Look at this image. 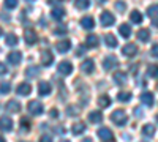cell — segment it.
<instances>
[{
  "label": "cell",
  "mask_w": 158,
  "mask_h": 142,
  "mask_svg": "<svg viewBox=\"0 0 158 142\" xmlns=\"http://www.w3.org/2000/svg\"><path fill=\"white\" fill-rule=\"evenodd\" d=\"M106 142H115V140H114V139H109V140H106Z\"/></svg>",
  "instance_id": "cell-52"
},
{
  "label": "cell",
  "mask_w": 158,
  "mask_h": 142,
  "mask_svg": "<svg viewBox=\"0 0 158 142\" xmlns=\"http://www.w3.org/2000/svg\"><path fill=\"white\" fill-rule=\"evenodd\" d=\"M25 2H35V0H25Z\"/></svg>",
  "instance_id": "cell-54"
},
{
  "label": "cell",
  "mask_w": 158,
  "mask_h": 142,
  "mask_svg": "<svg viewBox=\"0 0 158 142\" xmlns=\"http://www.w3.org/2000/svg\"><path fill=\"white\" fill-rule=\"evenodd\" d=\"M10 92H11L10 82H0V93H2V95H6V93H10Z\"/></svg>",
  "instance_id": "cell-35"
},
{
  "label": "cell",
  "mask_w": 158,
  "mask_h": 142,
  "mask_svg": "<svg viewBox=\"0 0 158 142\" xmlns=\"http://www.w3.org/2000/svg\"><path fill=\"white\" fill-rule=\"evenodd\" d=\"M111 120L117 125V126H125L127 122H128V115L123 109H117L111 114Z\"/></svg>",
  "instance_id": "cell-1"
},
{
  "label": "cell",
  "mask_w": 158,
  "mask_h": 142,
  "mask_svg": "<svg viewBox=\"0 0 158 142\" xmlns=\"http://www.w3.org/2000/svg\"><path fill=\"white\" fill-rule=\"evenodd\" d=\"M85 130H87V126H85V123H82V122H76V123L71 126V131H73L74 136H81L82 133H85Z\"/></svg>",
  "instance_id": "cell-15"
},
{
  "label": "cell",
  "mask_w": 158,
  "mask_h": 142,
  "mask_svg": "<svg viewBox=\"0 0 158 142\" xmlns=\"http://www.w3.org/2000/svg\"><path fill=\"white\" fill-rule=\"evenodd\" d=\"M127 81H128V76H127L123 71H117V73L114 74V82H115L117 85H125Z\"/></svg>",
  "instance_id": "cell-17"
},
{
  "label": "cell",
  "mask_w": 158,
  "mask_h": 142,
  "mask_svg": "<svg viewBox=\"0 0 158 142\" xmlns=\"http://www.w3.org/2000/svg\"><path fill=\"white\" fill-rule=\"evenodd\" d=\"M98 43H100V40H98L97 35H94V33L87 35V38H85V46L87 47H97Z\"/></svg>",
  "instance_id": "cell-20"
},
{
  "label": "cell",
  "mask_w": 158,
  "mask_h": 142,
  "mask_svg": "<svg viewBox=\"0 0 158 142\" xmlns=\"http://www.w3.org/2000/svg\"><path fill=\"white\" fill-rule=\"evenodd\" d=\"M74 5H76L77 10H87L89 5H90V2H89V0H76Z\"/></svg>",
  "instance_id": "cell-36"
},
{
  "label": "cell",
  "mask_w": 158,
  "mask_h": 142,
  "mask_svg": "<svg viewBox=\"0 0 158 142\" xmlns=\"http://www.w3.org/2000/svg\"><path fill=\"white\" fill-rule=\"evenodd\" d=\"M100 21H101V25H104V27H111V25H114L115 18L111 11H103L100 16Z\"/></svg>",
  "instance_id": "cell-3"
},
{
  "label": "cell",
  "mask_w": 158,
  "mask_h": 142,
  "mask_svg": "<svg viewBox=\"0 0 158 142\" xmlns=\"http://www.w3.org/2000/svg\"><path fill=\"white\" fill-rule=\"evenodd\" d=\"M27 108H29V112H30L32 115H41V114L44 112L43 104H41L40 101H36V99H32L29 104H27Z\"/></svg>",
  "instance_id": "cell-2"
},
{
  "label": "cell",
  "mask_w": 158,
  "mask_h": 142,
  "mask_svg": "<svg viewBox=\"0 0 158 142\" xmlns=\"http://www.w3.org/2000/svg\"><path fill=\"white\" fill-rule=\"evenodd\" d=\"M152 25H153V27H158V19H153L152 21Z\"/></svg>",
  "instance_id": "cell-49"
},
{
  "label": "cell",
  "mask_w": 158,
  "mask_h": 142,
  "mask_svg": "<svg viewBox=\"0 0 158 142\" xmlns=\"http://www.w3.org/2000/svg\"><path fill=\"white\" fill-rule=\"evenodd\" d=\"M147 16L152 18V19H158V3L150 5V6L147 8Z\"/></svg>",
  "instance_id": "cell-29"
},
{
  "label": "cell",
  "mask_w": 158,
  "mask_h": 142,
  "mask_svg": "<svg viewBox=\"0 0 158 142\" xmlns=\"http://www.w3.org/2000/svg\"><path fill=\"white\" fill-rule=\"evenodd\" d=\"M89 122L90 123H101L103 122V114L100 111H94V112H90L89 114Z\"/></svg>",
  "instance_id": "cell-19"
},
{
  "label": "cell",
  "mask_w": 158,
  "mask_h": 142,
  "mask_svg": "<svg viewBox=\"0 0 158 142\" xmlns=\"http://www.w3.org/2000/svg\"><path fill=\"white\" fill-rule=\"evenodd\" d=\"M135 112H136V115H138V117H141V115H142V111H141V108H135Z\"/></svg>",
  "instance_id": "cell-47"
},
{
  "label": "cell",
  "mask_w": 158,
  "mask_h": 142,
  "mask_svg": "<svg viewBox=\"0 0 158 142\" xmlns=\"http://www.w3.org/2000/svg\"><path fill=\"white\" fill-rule=\"evenodd\" d=\"M57 71H59L60 74H63V76H68V74H71V71H73V65H71L70 62H60L59 67H57Z\"/></svg>",
  "instance_id": "cell-7"
},
{
  "label": "cell",
  "mask_w": 158,
  "mask_h": 142,
  "mask_svg": "<svg viewBox=\"0 0 158 142\" xmlns=\"http://www.w3.org/2000/svg\"><path fill=\"white\" fill-rule=\"evenodd\" d=\"M6 71H8L6 65H5V63H0V76H2V74H5Z\"/></svg>",
  "instance_id": "cell-43"
},
{
  "label": "cell",
  "mask_w": 158,
  "mask_h": 142,
  "mask_svg": "<svg viewBox=\"0 0 158 142\" xmlns=\"http://www.w3.org/2000/svg\"><path fill=\"white\" fill-rule=\"evenodd\" d=\"M48 3H49V5H54V6H57L59 3H62V0H48Z\"/></svg>",
  "instance_id": "cell-44"
},
{
  "label": "cell",
  "mask_w": 158,
  "mask_h": 142,
  "mask_svg": "<svg viewBox=\"0 0 158 142\" xmlns=\"http://www.w3.org/2000/svg\"><path fill=\"white\" fill-rule=\"evenodd\" d=\"M81 25H82L84 29L90 30V29H94L95 21H94V18H92V16H85V18H82V19H81Z\"/></svg>",
  "instance_id": "cell-22"
},
{
  "label": "cell",
  "mask_w": 158,
  "mask_h": 142,
  "mask_svg": "<svg viewBox=\"0 0 158 142\" xmlns=\"http://www.w3.org/2000/svg\"><path fill=\"white\" fill-rule=\"evenodd\" d=\"M142 134L147 136V137H153V136H155V125L146 123V125L142 126Z\"/></svg>",
  "instance_id": "cell-21"
},
{
  "label": "cell",
  "mask_w": 158,
  "mask_h": 142,
  "mask_svg": "<svg viewBox=\"0 0 158 142\" xmlns=\"http://www.w3.org/2000/svg\"><path fill=\"white\" fill-rule=\"evenodd\" d=\"M0 130L2 131H11L13 130V120L10 117H6V115L0 117Z\"/></svg>",
  "instance_id": "cell-10"
},
{
  "label": "cell",
  "mask_w": 158,
  "mask_h": 142,
  "mask_svg": "<svg viewBox=\"0 0 158 142\" xmlns=\"http://www.w3.org/2000/svg\"><path fill=\"white\" fill-rule=\"evenodd\" d=\"M25 76H27V77H36V76H40V68L38 67H29L27 70H25Z\"/></svg>",
  "instance_id": "cell-32"
},
{
  "label": "cell",
  "mask_w": 158,
  "mask_h": 142,
  "mask_svg": "<svg viewBox=\"0 0 158 142\" xmlns=\"http://www.w3.org/2000/svg\"><path fill=\"white\" fill-rule=\"evenodd\" d=\"M51 117H59V111L52 109V111H51Z\"/></svg>",
  "instance_id": "cell-46"
},
{
  "label": "cell",
  "mask_w": 158,
  "mask_h": 142,
  "mask_svg": "<svg viewBox=\"0 0 158 142\" xmlns=\"http://www.w3.org/2000/svg\"><path fill=\"white\" fill-rule=\"evenodd\" d=\"M141 101H142L147 108H152L155 99H153V95H152L150 92H144V93H141Z\"/></svg>",
  "instance_id": "cell-18"
},
{
  "label": "cell",
  "mask_w": 158,
  "mask_h": 142,
  "mask_svg": "<svg viewBox=\"0 0 158 142\" xmlns=\"http://www.w3.org/2000/svg\"><path fill=\"white\" fill-rule=\"evenodd\" d=\"M118 33H120L123 38H130V35H131L130 25L128 24H120V25H118Z\"/></svg>",
  "instance_id": "cell-27"
},
{
  "label": "cell",
  "mask_w": 158,
  "mask_h": 142,
  "mask_svg": "<svg viewBox=\"0 0 158 142\" xmlns=\"http://www.w3.org/2000/svg\"><path fill=\"white\" fill-rule=\"evenodd\" d=\"M147 74H149L150 77H158V65H149Z\"/></svg>",
  "instance_id": "cell-37"
},
{
  "label": "cell",
  "mask_w": 158,
  "mask_h": 142,
  "mask_svg": "<svg viewBox=\"0 0 158 142\" xmlns=\"http://www.w3.org/2000/svg\"><path fill=\"white\" fill-rule=\"evenodd\" d=\"M51 16L54 18V19H57V21H60V19H63V16H65V10H63V8H60V6L52 8Z\"/></svg>",
  "instance_id": "cell-25"
},
{
  "label": "cell",
  "mask_w": 158,
  "mask_h": 142,
  "mask_svg": "<svg viewBox=\"0 0 158 142\" xmlns=\"http://www.w3.org/2000/svg\"><path fill=\"white\" fill-rule=\"evenodd\" d=\"M130 19H131V22H133V24H141L142 22V14H141L138 10H135V11H131Z\"/></svg>",
  "instance_id": "cell-31"
},
{
  "label": "cell",
  "mask_w": 158,
  "mask_h": 142,
  "mask_svg": "<svg viewBox=\"0 0 158 142\" xmlns=\"http://www.w3.org/2000/svg\"><path fill=\"white\" fill-rule=\"evenodd\" d=\"M150 54H152L153 57H158V44H153V46H152V51H150Z\"/></svg>",
  "instance_id": "cell-42"
},
{
  "label": "cell",
  "mask_w": 158,
  "mask_h": 142,
  "mask_svg": "<svg viewBox=\"0 0 158 142\" xmlns=\"http://www.w3.org/2000/svg\"><path fill=\"white\" fill-rule=\"evenodd\" d=\"M98 106L100 108H108V106H111V98L108 96V95H101L100 98H98Z\"/></svg>",
  "instance_id": "cell-30"
},
{
  "label": "cell",
  "mask_w": 158,
  "mask_h": 142,
  "mask_svg": "<svg viewBox=\"0 0 158 142\" xmlns=\"http://www.w3.org/2000/svg\"><path fill=\"white\" fill-rule=\"evenodd\" d=\"M22 60V54L19 52V51H13V52L8 54V62L11 63V65H19Z\"/></svg>",
  "instance_id": "cell-12"
},
{
  "label": "cell",
  "mask_w": 158,
  "mask_h": 142,
  "mask_svg": "<svg viewBox=\"0 0 158 142\" xmlns=\"http://www.w3.org/2000/svg\"><path fill=\"white\" fill-rule=\"evenodd\" d=\"M70 47H71V43H70V40H63V41H59V43L56 44L57 52H60V54L68 52V51H70Z\"/></svg>",
  "instance_id": "cell-14"
},
{
  "label": "cell",
  "mask_w": 158,
  "mask_h": 142,
  "mask_svg": "<svg viewBox=\"0 0 158 142\" xmlns=\"http://www.w3.org/2000/svg\"><path fill=\"white\" fill-rule=\"evenodd\" d=\"M104 43H106L108 47L114 49V47H117V38H115L112 33H108L106 36H104Z\"/></svg>",
  "instance_id": "cell-24"
},
{
  "label": "cell",
  "mask_w": 158,
  "mask_h": 142,
  "mask_svg": "<svg viewBox=\"0 0 158 142\" xmlns=\"http://www.w3.org/2000/svg\"><path fill=\"white\" fill-rule=\"evenodd\" d=\"M138 40L142 41V43L149 41V40H150V32H149L147 29H141V30L138 32Z\"/></svg>",
  "instance_id": "cell-26"
},
{
  "label": "cell",
  "mask_w": 158,
  "mask_h": 142,
  "mask_svg": "<svg viewBox=\"0 0 158 142\" xmlns=\"http://www.w3.org/2000/svg\"><path fill=\"white\" fill-rule=\"evenodd\" d=\"M0 33H2V29H0Z\"/></svg>",
  "instance_id": "cell-57"
},
{
  "label": "cell",
  "mask_w": 158,
  "mask_h": 142,
  "mask_svg": "<svg viewBox=\"0 0 158 142\" xmlns=\"http://www.w3.org/2000/svg\"><path fill=\"white\" fill-rule=\"evenodd\" d=\"M24 40H25V43H27L29 46H32V44H35V43L38 41V35H36L35 30L27 29V30L24 32Z\"/></svg>",
  "instance_id": "cell-4"
},
{
  "label": "cell",
  "mask_w": 158,
  "mask_h": 142,
  "mask_svg": "<svg viewBox=\"0 0 158 142\" xmlns=\"http://www.w3.org/2000/svg\"><path fill=\"white\" fill-rule=\"evenodd\" d=\"M40 142H52V137L49 134H43L41 137H40Z\"/></svg>",
  "instance_id": "cell-41"
},
{
  "label": "cell",
  "mask_w": 158,
  "mask_h": 142,
  "mask_svg": "<svg viewBox=\"0 0 158 142\" xmlns=\"http://www.w3.org/2000/svg\"><path fill=\"white\" fill-rule=\"evenodd\" d=\"M30 92H32V85L29 82H21L16 88V93L21 95V96H27Z\"/></svg>",
  "instance_id": "cell-8"
},
{
  "label": "cell",
  "mask_w": 158,
  "mask_h": 142,
  "mask_svg": "<svg viewBox=\"0 0 158 142\" xmlns=\"http://www.w3.org/2000/svg\"><path fill=\"white\" fill-rule=\"evenodd\" d=\"M18 36L15 35V33H6V36H5V44L6 46H16L18 44Z\"/></svg>",
  "instance_id": "cell-28"
},
{
  "label": "cell",
  "mask_w": 158,
  "mask_h": 142,
  "mask_svg": "<svg viewBox=\"0 0 158 142\" xmlns=\"http://www.w3.org/2000/svg\"><path fill=\"white\" fill-rule=\"evenodd\" d=\"M18 2H19V0H5L3 5H5L8 10H13V8H16V6H18Z\"/></svg>",
  "instance_id": "cell-39"
},
{
  "label": "cell",
  "mask_w": 158,
  "mask_h": 142,
  "mask_svg": "<svg viewBox=\"0 0 158 142\" xmlns=\"http://www.w3.org/2000/svg\"><path fill=\"white\" fill-rule=\"evenodd\" d=\"M156 122H158V114H156Z\"/></svg>",
  "instance_id": "cell-56"
},
{
  "label": "cell",
  "mask_w": 158,
  "mask_h": 142,
  "mask_svg": "<svg viewBox=\"0 0 158 142\" xmlns=\"http://www.w3.org/2000/svg\"><path fill=\"white\" fill-rule=\"evenodd\" d=\"M156 88H158V84H156Z\"/></svg>",
  "instance_id": "cell-58"
},
{
  "label": "cell",
  "mask_w": 158,
  "mask_h": 142,
  "mask_svg": "<svg viewBox=\"0 0 158 142\" xmlns=\"http://www.w3.org/2000/svg\"><path fill=\"white\" fill-rule=\"evenodd\" d=\"M62 142H70V140H62Z\"/></svg>",
  "instance_id": "cell-55"
},
{
  "label": "cell",
  "mask_w": 158,
  "mask_h": 142,
  "mask_svg": "<svg viewBox=\"0 0 158 142\" xmlns=\"http://www.w3.org/2000/svg\"><path fill=\"white\" fill-rule=\"evenodd\" d=\"M81 71H84L85 74H92L95 71V62L92 59H85L82 63H81Z\"/></svg>",
  "instance_id": "cell-6"
},
{
  "label": "cell",
  "mask_w": 158,
  "mask_h": 142,
  "mask_svg": "<svg viewBox=\"0 0 158 142\" xmlns=\"http://www.w3.org/2000/svg\"><path fill=\"white\" fill-rule=\"evenodd\" d=\"M82 142H92V139H90V137H85V139H84Z\"/></svg>",
  "instance_id": "cell-50"
},
{
  "label": "cell",
  "mask_w": 158,
  "mask_h": 142,
  "mask_svg": "<svg viewBox=\"0 0 158 142\" xmlns=\"http://www.w3.org/2000/svg\"><path fill=\"white\" fill-rule=\"evenodd\" d=\"M114 6H115V10H117L118 13H125V8H127L125 2H122V0H117V2L114 3Z\"/></svg>",
  "instance_id": "cell-38"
},
{
  "label": "cell",
  "mask_w": 158,
  "mask_h": 142,
  "mask_svg": "<svg viewBox=\"0 0 158 142\" xmlns=\"http://www.w3.org/2000/svg\"><path fill=\"white\" fill-rule=\"evenodd\" d=\"M122 54L127 55V57H133V55L138 54V47H136L135 44L128 43V44H125V46L122 47Z\"/></svg>",
  "instance_id": "cell-11"
},
{
  "label": "cell",
  "mask_w": 158,
  "mask_h": 142,
  "mask_svg": "<svg viewBox=\"0 0 158 142\" xmlns=\"http://www.w3.org/2000/svg\"><path fill=\"white\" fill-rule=\"evenodd\" d=\"M6 111H10V112H19L21 111V104L16 101V99H11V101H8L6 103Z\"/></svg>",
  "instance_id": "cell-23"
},
{
  "label": "cell",
  "mask_w": 158,
  "mask_h": 142,
  "mask_svg": "<svg viewBox=\"0 0 158 142\" xmlns=\"http://www.w3.org/2000/svg\"><path fill=\"white\" fill-rule=\"evenodd\" d=\"M52 62H54V55H52V52H49V51H43L41 52V63L44 67H51Z\"/></svg>",
  "instance_id": "cell-16"
},
{
  "label": "cell",
  "mask_w": 158,
  "mask_h": 142,
  "mask_svg": "<svg viewBox=\"0 0 158 142\" xmlns=\"http://www.w3.org/2000/svg\"><path fill=\"white\" fill-rule=\"evenodd\" d=\"M67 114L70 115V117H77V115L81 114V109H79L77 106H68L67 108Z\"/></svg>",
  "instance_id": "cell-33"
},
{
  "label": "cell",
  "mask_w": 158,
  "mask_h": 142,
  "mask_svg": "<svg viewBox=\"0 0 158 142\" xmlns=\"http://www.w3.org/2000/svg\"><path fill=\"white\" fill-rule=\"evenodd\" d=\"M98 137H100L101 140H104V142L109 140V139H114L112 131L109 130V128H106V126H104V128H100V130H98Z\"/></svg>",
  "instance_id": "cell-13"
},
{
  "label": "cell",
  "mask_w": 158,
  "mask_h": 142,
  "mask_svg": "<svg viewBox=\"0 0 158 142\" xmlns=\"http://www.w3.org/2000/svg\"><path fill=\"white\" fill-rule=\"evenodd\" d=\"M85 52V47H79L77 49V55H81V54H84Z\"/></svg>",
  "instance_id": "cell-48"
},
{
  "label": "cell",
  "mask_w": 158,
  "mask_h": 142,
  "mask_svg": "<svg viewBox=\"0 0 158 142\" xmlns=\"http://www.w3.org/2000/svg\"><path fill=\"white\" fill-rule=\"evenodd\" d=\"M21 125H22L24 128H29V120H27V119H22V120H21Z\"/></svg>",
  "instance_id": "cell-45"
},
{
  "label": "cell",
  "mask_w": 158,
  "mask_h": 142,
  "mask_svg": "<svg viewBox=\"0 0 158 142\" xmlns=\"http://www.w3.org/2000/svg\"><path fill=\"white\" fill-rule=\"evenodd\" d=\"M117 65H118V60H117L114 55H108L106 59L103 60V68L106 70V71H111V70H114Z\"/></svg>",
  "instance_id": "cell-5"
},
{
  "label": "cell",
  "mask_w": 158,
  "mask_h": 142,
  "mask_svg": "<svg viewBox=\"0 0 158 142\" xmlns=\"http://www.w3.org/2000/svg\"><path fill=\"white\" fill-rule=\"evenodd\" d=\"M51 92H52V87L49 82H40V85H38V95L40 96H48V95H51Z\"/></svg>",
  "instance_id": "cell-9"
},
{
  "label": "cell",
  "mask_w": 158,
  "mask_h": 142,
  "mask_svg": "<svg viewBox=\"0 0 158 142\" xmlns=\"http://www.w3.org/2000/svg\"><path fill=\"white\" fill-rule=\"evenodd\" d=\"M117 99L122 101V103H128L131 99V93L130 92H120V93L117 95Z\"/></svg>",
  "instance_id": "cell-34"
},
{
  "label": "cell",
  "mask_w": 158,
  "mask_h": 142,
  "mask_svg": "<svg viewBox=\"0 0 158 142\" xmlns=\"http://www.w3.org/2000/svg\"><path fill=\"white\" fill-rule=\"evenodd\" d=\"M97 2H98V3H101V2H104V0H97Z\"/></svg>",
  "instance_id": "cell-53"
},
{
  "label": "cell",
  "mask_w": 158,
  "mask_h": 142,
  "mask_svg": "<svg viewBox=\"0 0 158 142\" xmlns=\"http://www.w3.org/2000/svg\"><path fill=\"white\" fill-rule=\"evenodd\" d=\"M0 142H5V139H3L2 136H0Z\"/></svg>",
  "instance_id": "cell-51"
},
{
  "label": "cell",
  "mask_w": 158,
  "mask_h": 142,
  "mask_svg": "<svg viewBox=\"0 0 158 142\" xmlns=\"http://www.w3.org/2000/svg\"><path fill=\"white\" fill-rule=\"evenodd\" d=\"M54 33L62 36V35H65V33H67V29H65V27H57V29L54 30Z\"/></svg>",
  "instance_id": "cell-40"
}]
</instances>
